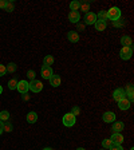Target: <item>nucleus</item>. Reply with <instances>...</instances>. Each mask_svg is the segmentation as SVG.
<instances>
[{
  "label": "nucleus",
  "mask_w": 134,
  "mask_h": 150,
  "mask_svg": "<svg viewBox=\"0 0 134 150\" xmlns=\"http://www.w3.org/2000/svg\"><path fill=\"white\" fill-rule=\"evenodd\" d=\"M121 44H122V47H130V46H133V40H131V38L129 35H123L121 38Z\"/></svg>",
  "instance_id": "obj_14"
},
{
  "label": "nucleus",
  "mask_w": 134,
  "mask_h": 150,
  "mask_svg": "<svg viewBox=\"0 0 134 150\" xmlns=\"http://www.w3.org/2000/svg\"><path fill=\"white\" fill-rule=\"evenodd\" d=\"M130 150H134V149H133V147H131V149H130Z\"/></svg>",
  "instance_id": "obj_41"
},
{
  "label": "nucleus",
  "mask_w": 134,
  "mask_h": 150,
  "mask_svg": "<svg viewBox=\"0 0 134 150\" xmlns=\"http://www.w3.org/2000/svg\"><path fill=\"white\" fill-rule=\"evenodd\" d=\"M102 119L106 123H113V122H116V114L113 111H105L102 115Z\"/></svg>",
  "instance_id": "obj_8"
},
{
  "label": "nucleus",
  "mask_w": 134,
  "mask_h": 150,
  "mask_svg": "<svg viewBox=\"0 0 134 150\" xmlns=\"http://www.w3.org/2000/svg\"><path fill=\"white\" fill-rule=\"evenodd\" d=\"M109 150H123V149H122L121 145H114V144H113V145H111V147H110Z\"/></svg>",
  "instance_id": "obj_33"
},
{
  "label": "nucleus",
  "mask_w": 134,
  "mask_h": 150,
  "mask_svg": "<svg viewBox=\"0 0 134 150\" xmlns=\"http://www.w3.org/2000/svg\"><path fill=\"white\" fill-rule=\"evenodd\" d=\"M62 122H63V125H65V126L71 127V126L75 125V122H77V117L72 115L71 112H67V114H65V115H63Z\"/></svg>",
  "instance_id": "obj_2"
},
{
  "label": "nucleus",
  "mask_w": 134,
  "mask_h": 150,
  "mask_svg": "<svg viewBox=\"0 0 134 150\" xmlns=\"http://www.w3.org/2000/svg\"><path fill=\"white\" fill-rule=\"evenodd\" d=\"M78 30H84V24H79L78 25Z\"/></svg>",
  "instance_id": "obj_37"
},
{
  "label": "nucleus",
  "mask_w": 134,
  "mask_h": 150,
  "mask_svg": "<svg viewBox=\"0 0 134 150\" xmlns=\"http://www.w3.org/2000/svg\"><path fill=\"white\" fill-rule=\"evenodd\" d=\"M79 8L82 9V11H83V12H90V4L89 3H81V7H79Z\"/></svg>",
  "instance_id": "obj_25"
},
{
  "label": "nucleus",
  "mask_w": 134,
  "mask_h": 150,
  "mask_svg": "<svg viewBox=\"0 0 134 150\" xmlns=\"http://www.w3.org/2000/svg\"><path fill=\"white\" fill-rule=\"evenodd\" d=\"M102 150H106V149H102Z\"/></svg>",
  "instance_id": "obj_42"
},
{
  "label": "nucleus",
  "mask_w": 134,
  "mask_h": 150,
  "mask_svg": "<svg viewBox=\"0 0 134 150\" xmlns=\"http://www.w3.org/2000/svg\"><path fill=\"white\" fill-rule=\"evenodd\" d=\"M106 13H107V19H109V20H113V22H116V20L121 19V9H119L118 7H113V8H110Z\"/></svg>",
  "instance_id": "obj_1"
},
{
  "label": "nucleus",
  "mask_w": 134,
  "mask_h": 150,
  "mask_svg": "<svg viewBox=\"0 0 134 150\" xmlns=\"http://www.w3.org/2000/svg\"><path fill=\"white\" fill-rule=\"evenodd\" d=\"M79 112H81V109H79L78 106H74V107H72V111H71L72 115L77 117V115H79Z\"/></svg>",
  "instance_id": "obj_31"
},
{
  "label": "nucleus",
  "mask_w": 134,
  "mask_h": 150,
  "mask_svg": "<svg viewBox=\"0 0 134 150\" xmlns=\"http://www.w3.org/2000/svg\"><path fill=\"white\" fill-rule=\"evenodd\" d=\"M30 90L32 93H40L43 90V83L40 81H38V79H34V81L30 82Z\"/></svg>",
  "instance_id": "obj_4"
},
{
  "label": "nucleus",
  "mask_w": 134,
  "mask_h": 150,
  "mask_svg": "<svg viewBox=\"0 0 134 150\" xmlns=\"http://www.w3.org/2000/svg\"><path fill=\"white\" fill-rule=\"evenodd\" d=\"M3 126H4V123H3L1 121H0V134L3 133Z\"/></svg>",
  "instance_id": "obj_36"
},
{
  "label": "nucleus",
  "mask_w": 134,
  "mask_h": 150,
  "mask_svg": "<svg viewBox=\"0 0 134 150\" xmlns=\"http://www.w3.org/2000/svg\"><path fill=\"white\" fill-rule=\"evenodd\" d=\"M6 74H7L6 66H4V64H0V76H4Z\"/></svg>",
  "instance_id": "obj_32"
},
{
  "label": "nucleus",
  "mask_w": 134,
  "mask_h": 150,
  "mask_svg": "<svg viewBox=\"0 0 134 150\" xmlns=\"http://www.w3.org/2000/svg\"><path fill=\"white\" fill-rule=\"evenodd\" d=\"M130 106H131V102L128 99V97L122 98L121 100H118V107L121 110H129L130 109Z\"/></svg>",
  "instance_id": "obj_9"
},
{
  "label": "nucleus",
  "mask_w": 134,
  "mask_h": 150,
  "mask_svg": "<svg viewBox=\"0 0 134 150\" xmlns=\"http://www.w3.org/2000/svg\"><path fill=\"white\" fill-rule=\"evenodd\" d=\"M3 131H7V133L12 131V125H11V123H6V125L3 126Z\"/></svg>",
  "instance_id": "obj_30"
},
{
  "label": "nucleus",
  "mask_w": 134,
  "mask_h": 150,
  "mask_svg": "<svg viewBox=\"0 0 134 150\" xmlns=\"http://www.w3.org/2000/svg\"><path fill=\"white\" fill-rule=\"evenodd\" d=\"M1 93H3V87H1V84H0V95H1Z\"/></svg>",
  "instance_id": "obj_38"
},
{
  "label": "nucleus",
  "mask_w": 134,
  "mask_h": 150,
  "mask_svg": "<svg viewBox=\"0 0 134 150\" xmlns=\"http://www.w3.org/2000/svg\"><path fill=\"white\" fill-rule=\"evenodd\" d=\"M79 7H81L79 1H71V3H70V9H71V11H78Z\"/></svg>",
  "instance_id": "obj_23"
},
{
  "label": "nucleus",
  "mask_w": 134,
  "mask_h": 150,
  "mask_svg": "<svg viewBox=\"0 0 134 150\" xmlns=\"http://www.w3.org/2000/svg\"><path fill=\"white\" fill-rule=\"evenodd\" d=\"M16 90L20 94H26L28 90H30V83L27 81H19L18 86H16Z\"/></svg>",
  "instance_id": "obj_5"
},
{
  "label": "nucleus",
  "mask_w": 134,
  "mask_h": 150,
  "mask_svg": "<svg viewBox=\"0 0 134 150\" xmlns=\"http://www.w3.org/2000/svg\"><path fill=\"white\" fill-rule=\"evenodd\" d=\"M9 119V112L7 110H3V111H0V121L1 122H6Z\"/></svg>",
  "instance_id": "obj_19"
},
{
  "label": "nucleus",
  "mask_w": 134,
  "mask_h": 150,
  "mask_svg": "<svg viewBox=\"0 0 134 150\" xmlns=\"http://www.w3.org/2000/svg\"><path fill=\"white\" fill-rule=\"evenodd\" d=\"M123 129H125V123L123 122H114L111 130H113V133H121Z\"/></svg>",
  "instance_id": "obj_15"
},
{
  "label": "nucleus",
  "mask_w": 134,
  "mask_h": 150,
  "mask_svg": "<svg viewBox=\"0 0 134 150\" xmlns=\"http://www.w3.org/2000/svg\"><path fill=\"white\" fill-rule=\"evenodd\" d=\"M94 27H95V30H98V31H105V28L107 27V24L105 20H99V19H98L97 22H95V24H94Z\"/></svg>",
  "instance_id": "obj_17"
},
{
  "label": "nucleus",
  "mask_w": 134,
  "mask_h": 150,
  "mask_svg": "<svg viewBox=\"0 0 134 150\" xmlns=\"http://www.w3.org/2000/svg\"><path fill=\"white\" fill-rule=\"evenodd\" d=\"M43 150H52V149H51V147H44Z\"/></svg>",
  "instance_id": "obj_39"
},
{
  "label": "nucleus",
  "mask_w": 134,
  "mask_h": 150,
  "mask_svg": "<svg viewBox=\"0 0 134 150\" xmlns=\"http://www.w3.org/2000/svg\"><path fill=\"white\" fill-rule=\"evenodd\" d=\"M111 145H113V142H111V139H103L102 141V146H103V149H110L111 147Z\"/></svg>",
  "instance_id": "obj_24"
},
{
  "label": "nucleus",
  "mask_w": 134,
  "mask_h": 150,
  "mask_svg": "<svg viewBox=\"0 0 134 150\" xmlns=\"http://www.w3.org/2000/svg\"><path fill=\"white\" fill-rule=\"evenodd\" d=\"M6 70H7V72H8V74H13V72L16 71V64H15V63H9V64L6 67Z\"/></svg>",
  "instance_id": "obj_22"
},
{
  "label": "nucleus",
  "mask_w": 134,
  "mask_h": 150,
  "mask_svg": "<svg viewBox=\"0 0 134 150\" xmlns=\"http://www.w3.org/2000/svg\"><path fill=\"white\" fill-rule=\"evenodd\" d=\"M16 86H18V81L15 78L9 79L8 81V88L9 90H16Z\"/></svg>",
  "instance_id": "obj_20"
},
{
  "label": "nucleus",
  "mask_w": 134,
  "mask_h": 150,
  "mask_svg": "<svg viewBox=\"0 0 134 150\" xmlns=\"http://www.w3.org/2000/svg\"><path fill=\"white\" fill-rule=\"evenodd\" d=\"M27 78H30V81H34L35 79V71L34 70H28L27 71Z\"/></svg>",
  "instance_id": "obj_28"
},
{
  "label": "nucleus",
  "mask_w": 134,
  "mask_h": 150,
  "mask_svg": "<svg viewBox=\"0 0 134 150\" xmlns=\"http://www.w3.org/2000/svg\"><path fill=\"white\" fill-rule=\"evenodd\" d=\"M54 75V71H52V67H48V66H42V76L44 79H50L51 76Z\"/></svg>",
  "instance_id": "obj_7"
},
{
  "label": "nucleus",
  "mask_w": 134,
  "mask_h": 150,
  "mask_svg": "<svg viewBox=\"0 0 134 150\" xmlns=\"http://www.w3.org/2000/svg\"><path fill=\"white\" fill-rule=\"evenodd\" d=\"M133 55V46L130 47H122L121 48V52H119V56H121V59L123 60H129Z\"/></svg>",
  "instance_id": "obj_3"
},
{
  "label": "nucleus",
  "mask_w": 134,
  "mask_h": 150,
  "mask_svg": "<svg viewBox=\"0 0 134 150\" xmlns=\"http://www.w3.org/2000/svg\"><path fill=\"white\" fill-rule=\"evenodd\" d=\"M67 39L70 42H72V43H77V42H79V34L77 31H70L67 34Z\"/></svg>",
  "instance_id": "obj_16"
},
{
  "label": "nucleus",
  "mask_w": 134,
  "mask_h": 150,
  "mask_svg": "<svg viewBox=\"0 0 134 150\" xmlns=\"http://www.w3.org/2000/svg\"><path fill=\"white\" fill-rule=\"evenodd\" d=\"M110 139H111V142L114 145H122V142H123V135H122L121 133H113Z\"/></svg>",
  "instance_id": "obj_10"
},
{
  "label": "nucleus",
  "mask_w": 134,
  "mask_h": 150,
  "mask_svg": "<svg viewBox=\"0 0 134 150\" xmlns=\"http://www.w3.org/2000/svg\"><path fill=\"white\" fill-rule=\"evenodd\" d=\"M6 3H7V1H6V0H0V8H6Z\"/></svg>",
  "instance_id": "obj_34"
},
{
  "label": "nucleus",
  "mask_w": 134,
  "mask_h": 150,
  "mask_svg": "<svg viewBox=\"0 0 134 150\" xmlns=\"http://www.w3.org/2000/svg\"><path fill=\"white\" fill-rule=\"evenodd\" d=\"M113 25H114V27H122V25H125V23H123V20L118 19L116 22H113Z\"/></svg>",
  "instance_id": "obj_29"
},
{
  "label": "nucleus",
  "mask_w": 134,
  "mask_h": 150,
  "mask_svg": "<svg viewBox=\"0 0 134 150\" xmlns=\"http://www.w3.org/2000/svg\"><path fill=\"white\" fill-rule=\"evenodd\" d=\"M7 12H12L13 11V3L12 1H7L6 3V8H4Z\"/></svg>",
  "instance_id": "obj_26"
},
{
  "label": "nucleus",
  "mask_w": 134,
  "mask_h": 150,
  "mask_svg": "<svg viewBox=\"0 0 134 150\" xmlns=\"http://www.w3.org/2000/svg\"><path fill=\"white\" fill-rule=\"evenodd\" d=\"M77 150H86V149H84V147H78Z\"/></svg>",
  "instance_id": "obj_40"
},
{
  "label": "nucleus",
  "mask_w": 134,
  "mask_h": 150,
  "mask_svg": "<svg viewBox=\"0 0 134 150\" xmlns=\"http://www.w3.org/2000/svg\"><path fill=\"white\" fill-rule=\"evenodd\" d=\"M30 99V97H28V94L26 93V94H23V100H28Z\"/></svg>",
  "instance_id": "obj_35"
},
{
  "label": "nucleus",
  "mask_w": 134,
  "mask_h": 150,
  "mask_svg": "<svg viewBox=\"0 0 134 150\" xmlns=\"http://www.w3.org/2000/svg\"><path fill=\"white\" fill-rule=\"evenodd\" d=\"M125 97H126V93L123 88H117V90H114V93H113V98H114V100H117V102Z\"/></svg>",
  "instance_id": "obj_11"
},
{
  "label": "nucleus",
  "mask_w": 134,
  "mask_h": 150,
  "mask_svg": "<svg viewBox=\"0 0 134 150\" xmlns=\"http://www.w3.org/2000/svg\"><path fill=\"white\" fill-rule=\"evenodd\" d=\"M97 18H99V20H106V19H107V13L105 12V11H101V12L97 15Z\"/></svg>",
  "instance_id": "obj_27"
},
{
  "label": "nucleus",
  "mask_w": 134,
  "mask_h": 150,
  "mask_svg": "<svg viewBox=\"0 0 134 150\" xmlns=\"http://www.w3.org/2000/svg\"><path fill=\"white\" fill-rule=\"evenodd\" d=\"M54 56L51 55H47L46 58H44V66H48V67H51V64H54Z\"/></svg>",
  "instance_id": "obj_21"
},
{
  "label": "nucleus",
  "mask_w": 134,
  "mask_h": 150,
  "mask_svg": "<svg viewBox=\"0 0 134 150\" xmlns=\"http://www.w3.org/2000/svg\"><path fill=\"white\" fill-rule=\"evenodd\" d=\"M48 81H50V84L52 86V87H59L60 83H62V79H60L59 75H52Z\"/></svg>",
  "instance_id": "obj_13"
},
{
  "label": "nucleus",
  "mask_w": 134,
  "mask_h": 150,
  "mask_svg": "<svg viewBox=\"0 0 134 150\" xmlns=\"http://www.w3.org/2000/svg\"><path fill=\"white\" fill-rule=\"evenodd\" d=\"M26 119H27L28 123H35L38 121V114L35 111H30L27 114V117H26Z\"/></svg>",
  "instance_id": "obj_18"
},
{
  "label": "nucleus",
  "mask_w": 134,
  "mask_h": 150,
  "mask_svg": "<svg viewBox=\"0 0 134 150\" xmlns=\"http://www.w3.org/2000/svg\"><path fill=\"white\" fill-rule=\"evenodd\" d=\"M97 20H98L97 13H94V12H87L86 16H84V22H86L87 25H94Z\"/></svg>",
  "instance_id": "obj_6"
},
{
  "label": "nucleus",
  "mask_w": 134,
  "mask_h": 150,
  "mask_svg": "<svg viewBox=\"0 0 134 150\" xmlns=\"http://www.w3.org/2000/svg\"><path fill=\"white\" fill-rule=\"evenodd\" d=\"M79 19H81V13L78 11H70L69 13V20L71 23H78Z\"/></svg>",
  "instance_id": "obj_12"
}]
</instances>
